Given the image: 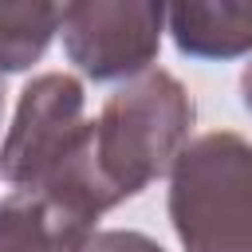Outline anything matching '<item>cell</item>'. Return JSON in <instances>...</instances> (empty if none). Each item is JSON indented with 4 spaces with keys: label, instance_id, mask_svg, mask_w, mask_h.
<instances>
[{
    "label": "cell",
    "instance_id": "6da1fadb",
    "mask_svg": "<svg viewBox=\"0 0 252 252\" xmlns=\"http://www.w3.org/2000/svg\"><path fill=\"white\" fill-rule=\"evenodd\" d=\"M197 106L185 83L169 71H146L122 83L98 110L87 146V169L106 209L138 197L150 181L173 169L189 146Z\"/></svg>",
    "mask_w": 252,
    "mask_h": 252
},
{
    "label": "cell",
    "instance_id": "ba28073f",
    "mask_svg": "<svg viewBox=\"0 0 252 252\" xmlns=\"http://www.w3.org/2000/svg\"><path fill=\"white\" fill-rule=\"evenodd\" d=\"M83 252H165V248L154 236L134 232V228H102L83 244Z\"/></svg>",
    "mask_w": 252,
    "mask_h": 252
},
{
    "label": "cell",
    "instance_id": "5b68a950",
    "mask_svg": "<svg viewBox=\"0 0 252 252\" xmlns=\"http://www.w3.org/2000/svg\"><path fill=\"white\" fill-rule=\"evenodd\" d=\"M102 213L94 189L75 173L16 189L0 201V252H83Z\"/></svg>",
    "mask_w": 252,
    "mask_h": 252
},
{
    "label": "cell",
    "instance_id": "52a82bcc",
    "mask_svg": "<svg viewBox=\"0 0 252 252\" xmlns=\"http://www.w3.org/2000/svg\"><path fill=\"white\" fill-rule=\"evenodd\" d=\"M59 4H0V75L28 71L59 32Z\"/></svg>",
    "mask_w": 252,
    "mask_h": 252
},
{
    "label": "cell",
    "instance_id": "3957f363",
    "mask_svg": "<svg viewBox=\"0 0 252 252\" xmlns=\"http://www.w3.org/2000/svg\"><path fill=\"white\" fill-rule=\"evenodd\" d=\"M91 118L83 83L67 71L35 75L16 102L12 126L0 146V177L16 189L47 185L83 161L91 146Z\"/></svg>",
    "mask_w": 252,
    "mask_h": 252
},
{
    "label": "cell",
    "instance_id": "8992f818",
    "mask_svg": "<svg viewBox=\"0 0 252 252\" xmlns=\"http://www.w3.org/2000/svg\"><path fill=\"white\" fill-rule=\"evenodd\" d=\"M169 35L181 55L236 59L252 51V4H173L165 8Z\"/></svg>",
    "mask_w": 252,
    "mask_h": 252
},
{
    "label": "cell",
    "instance_id": "7a4b0ae2",
    "mask_svg": "<svg viewBox=\"0 0 252 252\" xmlns=\"http://www.w3.org/2000/svg\"><path fill=\"white\" fill-rule=\"evenodd\" d=\"M169 220L185 252H252V142L193 138L169 169Z\"/></svg>",
    "mask_w": 252,
    "mask_h": 252
},
{
    "label": "cell",
    "instance_id": "30bf717a",
    "mask_svg": "<svg viewBox=\"0 0 252 252\" xmlns=\"http://www.w3.org/2000/svg\"><path fill=\"white\" fill-rule=\"evenodd\" d=\"M0 110H4V91H0Z\"/></svg>",
    "mask_w": 252,
    "mask_h": 252
},
{
    "label": "cell",
    "instance_id": "9c48e42d",
    "mask_svg": "<svg viewBox=\"0 0 252 252\" xmlns=\"http://www.w3.org/2000/svg\"><path fill=\"white\" fill-rule=\"evenodd\" d=\"M240 98H244V106L252 110V63H248L244 75H240Z\"/></svg>",
    "mask_w": 252,
    "mask_h": 252
},
{
    "label": "cell",
    "instance_id": "277c9868",
    "mask_svg": "<svg viewBox=\"0 0 252 252\" xmlns=\"http://www.w3.org/2000/svg\"><path fill=\"white\" fill-rule=\"evenodd\" d=\"M165 8L142 0H79L63 4L59 35L67 59L94 83L138 79L161 47Z\"/></svg>",
    "mask_w": 252,
    "mask_h": 252
}]
</instances>
